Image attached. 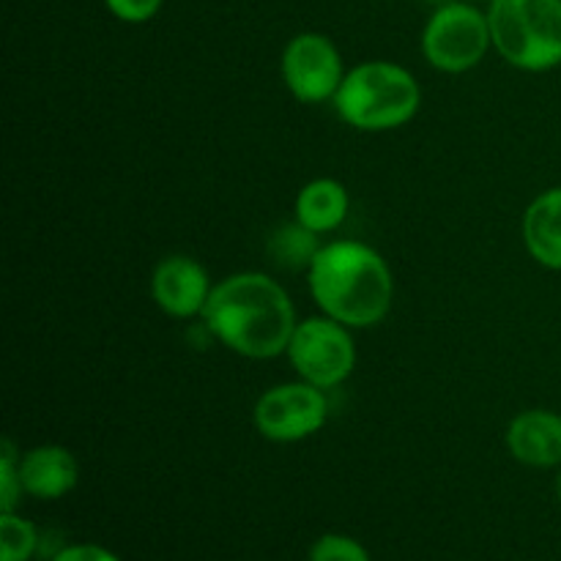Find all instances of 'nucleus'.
I'll use <instances>...</instances> for the list:
<instances>
[{"instance_id": "nucleus-1", "label": "nucleus", "mask_w": 561, "mask_h": 561, "mask_svg": "<svg viewBox=\"0 0 561 561\" xmlns=\"http://www.w3.org/2000/svg\"><path fill=\"white\" fill-rule=\"evenodd\" d=\"M201 318L219 345L244 359L283 356L299 323L288 290L263 272L219 279Z\"/></svg>"}, {"instance_id": "nucleus-2", "label": "nucleus", "mask_w": 561, "mask_h": 561, "mask_svg": "<svg viewBox=\"0 0 561 561\" xmlns=\"http://www.w3.org/2000/svg\"><path fill=\"white\" fill-rule=\"evenodd\" d=\"M307 288L323 316L348 329L378 327L394 305V274L387 257L356 239L323 244L307 268Z\"/></svg>"}, {"instance_id": "nucleus-3", "label": "nucleus", "mask_w": 561, "mask_h": 561, "mask_svg": "<svg viewBox=\"0 0 561 561\" xmlns=\"http://www.w3.org/2000/svg\"><path fill=\"white\" fill-rule=\"evenodd\" d=\"M334 110L356 131H392L416 118L422 88L405 66L394 60H365L345 71Z\"/></svg>"}, {"instance_id": "nucleus-4", "label": "nucleus", "mask_w": 561, "mask_h": 561, "mask_svg": "<svg viewBox=\"0 0 561 561\" xmlns=\"http://www.w3.org/2000/svg\"><path fill=\"white\" fill-rule=\"evenodd\" d=\"M493 49L510 66L542 75L561 66V0H491Z\"/></svg>"}, {"instance_id": "nucleus-5", "label": "nucleus", "mask_w": 561, "mask_h": 561, "mask_svg": "<svg viewBox=\"0 0 561 561\" xmlns=\"http://www.w3.org/2000/svg\"><path fill=\"white\" fill-rule=\"evenodd\" d=\"M493 49L488 11L466 0L438 5L422 31V55L444 75H466L477 69Z\"/></svg>"}, {"instance_id": "nucleus-6", "label": "nucleus", "mask_w": 561, "mask_h": 561, "mask_svg": "<svg viewBox=\"0 0 561 561\" xmlns=\"http://www.w3.org/2000/svg\"><path fill=\"white\" fill-rule=\"evenodd\" d=\"M351 332L354 329L323 312L296 323L285 351L296 376L318 389H334L348 381L356 367V343Z\"/></svg>"}, {"instance_id": "nucleus-7", "label": "nucleus", "mask_w": 561, "mask_h": 561, "mask_svg": "<svg viewBox=\"0 0 561 561\" xmlns=\"http://www.w3.org/2000/svg\"><path fill=\"white\" fill-rule=\"evenodd\" d=\"M329 420L327 389L307 381H288L266 389L252 409V422L274 444H296L316 436Z\"/></svg>"}, {"instance_id": "nucleus-8", "label": "nucleus", "mask_w": 561, "mask_h": 561, "mask_svg": "<svg viewBox=\"0 0 561 561\" xmlns=\"http://www.w3.org/2000/svg\"><path fill=\"white\" fill-rule=\"evenodd\" d=\"M279 75L290 96L301 104L334 102L345 80L343 55L337 44L316 31L296 33L283 49Z\"/></svg>"}, {"instance_id": "nucleus-9", "label": "nucleus", "mask_w": 561, "mask_h": 561, "mask_svg": "<svg viewBox=\"0 0 561 561\" xmlns=\"http://www.w3.org/2000/svg\"><path fill=\"white\" fill-rule=\"evenodd\" d=\"M211 277L206 266L190 255H168L153 266L151 296L153 305L170 318L190 321L203 316L211 299Z\"/></svg>"}, {"instance_id": "nucleus-10", "label": "nucleus", "mask_w": 561, "mask_h": 561, "mask_svg": "<svg viewBox=\"0 0 561 561\" xmlns=\"http://www.w3.org/2000/svg\"><path fill=\"white\" fill-rule=\"evenodd\" d=\"M507 449L529 469L561 466V414L548 409L520 411L507 427Z\"/></svg>"}, {"instance_id": "nucleus-11", "label": "nucleus", "mask_w": 561, "mask_h": 561, "mask_svg": "<svg viewBox=\"0 0 561 561\" xmlns=\"http://www.w3.org/2000/svg\"><path fill=\"white\" fill-rule=\"evenodd\" d=\"M20 480L27 496L58 502L80 482L77 458L60 444H42L20 455Z\"/></svg>"}, {"instance_id": "nucleus-12", "label": "nucleus", "mask_w": 561, "mask_h": 561, "mask_svg": "<svg viewBox=\"0 0 561 561\" xmlns=\"http://www.w3.org/2000/svg\"><path fill=\"white\" fill-rule=\"evenodd\" d=\"M526 252L540 266L561 272V186L540 192L524 214Z\"/></svg>"}, {"instance_id": "nucleus-13", "label": "nucleus", "mask_w": 561, "mask_h": 561, "mask_svg": "<svg viewBox=\"0 0 561 561\" xmlns=\"http://www.w3.org/2000/svg\"><path fill=\"white\" fill-rule=\"evenodd\" d=\"M351 195L337 179H316L305 184L296 195L294 219L310 228L312 233H334L348 219Z\"/></svg>"}, {"instance_id": "nucleus-14", "label": "nucleus", "mask_w": 561, "mask_h": 561, "mask_svg": "<svg viewBox=\"0 0 561 561\" xmlns=\"http://www.w3.org/2000/svg\"><path fill=\"white\" fill-rule=\"evenodd\" d=\"M321 236L312 233L310 228H305L301 222H288L279 225L277 230L268 239V255L277 263L279 268H288V272H307L316 261L318 250H321Z\"/></svg>"}, {"instance_id": "nucleus-15", "label": "nucleus", "mask_w": 561, "mask_h": 561, "mask_svg": "<svg viewBox=\"0 0 561 561\" xmlns=\"http://www.w3.org/2000/svg\"><path fill=\"white\" fill-rule=\"evenodd\" d=\"M38 546L42 537L33 520L16 513H0V561H31Z\"/></svg>"}, {"instance_id": "nucleus-16", "label": "nucleus", "mask_w": 561, "mask_h": 561, "mask_svg": "<svg viewBox=\"0 0 561 561\" xmlns=\"http://www.w3.org/2000/svg\"><path fill=\"white\" fill-rule=\"evenodd\" d=\"M310 561H370V553L359 540L348 535H321L310 548Z\"/></svg>"}, {"instance_id": "nucleus-17", "label": "nucleus", "mask_w": 561, "mask_h": 561, "mask_svg": "<svg viewBox=\"0 0 561 561\" xmlns=\"http://www.w3.org/2000/svg\"><path fill=\"white\" fill-rule=\"evenodd\" d=\"M22 493H25V488L20 480V455L14 453L11 442H3V453H0V513H16Z\"/></svg>"}, {"instance_id": "nucleus-18", "label": "nucleus", "mask_w": 561, "mask_h": 561, "mask_svg": "<svg viewBox=\"0 0 561 561\" xmlns=\"http://www.w3.org/2000/svg\"><path fill=\"white\" fill-rule=\"evenodd\" d=\"M104 9L121 22H129V25H142V22L153 20L162 9L164 0H102Z\"/></svg>"}, {"instance_id": "nucleus-19", "label": "nucleus", "mask_w": 561, "mask_h": 561, "mask_svg": "<svg viewBox=\"0 0 561 561\" xmlns=\"http://www.w3.org/2000/svg\"><path fill=\"white\" fill-rule=\"evenodd\" d=\"M49 561H121L110 548L96 546V542H77V546L58 548Z\"/></svg>"}, {"instance_id": "nucleus-20", "label": "nucleus", "mask_w": 561, "mask_h": 561, "mask_svg": "<svg viewBox=\"0 0 561 561\" xmlns=\"http://www.w3.org/2000/svg\"><path fill=\"white\" fill-rule=\"evenodd\" d=\"M557 496H559V502H561V466H559V477H557Z\"/></svg>"}, {"instance_id": "nucleus-21", "label": "nucleus", "mask_w": 561, "mask_h": 561, "mask_svg": "<svg viewBox=\"0 0 561 561\" xmlns=\"http://www.w3.org/2000/svg\"><path fill=\"white\" fill-rule=\"evenodd\" d=\"M466 3H482V0H466ZM485 3H491V0H485Z\"/></svg>"}]
</instances>
